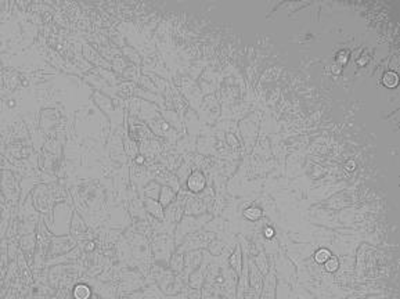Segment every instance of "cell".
Instances as JSON below:
<instances>
[{
  "instance_id": "1",
  "label": "cell",
  "mask_w": 400,
  "mask_h": 299,
  "mask_svg": "<svg viewBox=\"0 0 400 299\" xmlns=\"http://www.w3.org/2000/svg\"><path fill=\"white\" fill-rule=\"evenodd\" d=\"M205 177H204V175L201 173V172H194L191 176H190V179H188V189L191 190V191H194V193H198V191H201V190L205 187Z\"/></svg>"
},
{
  "instance_id": "4",
  "label": "cell",
  "mask_w": 400,
  "mask_h": 299,
  "mask_svg": "<svg viewBox=\"0 0 400 299\" xmlns=\"http://www.w3.org/2000/svg\"><path fill=\"white\" fill-rule=\"evenodd\" d=\"M331 257H333V255H331V252H330L327 248H322V250H319L315 254V261L317 263L323 265V263L327 262L328 259H330Z\"/></svg>"
},
{
  "instance_id": "3",
  "label": "cell",
  "mask_w": 400,
  "mask_h": 299,
  "mask_svg": "<svg viewBox=\"0 0 400 299\" xmlns=\"http://www.w3.org/2000/svg\"><path fill=\"white\" fill-rule=\"evenodd\" d=\"M382 83L387 86V87H389V89L396 87V86L399 85V76H398V73L394 72V71L387 72L384 75V78H382Z\"/></svg>"
},
{
  "instance_id": "6",
  "label": "cell",
  "mask_w": 400,
  "mask_h": 299,
  "mask_svg": "<svg viewBox=\"0 0 400 299\" xmlns=\"http://www.w3.org/2000/svg\"><path fill=\"white\" fill-rule=\"evenodd\" d=\"M324 265H326V270H327V272H330V273H334V272H337V270H338L340 262H338V258L331 257L330 259H328L327 262L324 263Z\"/></svg>"
},
{
  "instance_id": "2",
  "label": "cell",
  "mask_w": 400,
  "mask_h": 299,
  "mask_svg": "<svg viewBox=\"0 0 400 299\" xmlns=\"http://www.w3.org/2000/svg\"><path fill=\"white\" fill-rule=\"evenodd\" d=\"M72 295L75 299H89L91 297V291L86 284H78L73 288Z\"/></svg>"
},
{
  "instance_id": "5",
  "label": "cell",
  "mask_w": 400,
  "mask_h": 299,
  "mask_svg": "<svg viewBox=\"0 0 400 299\" xmlns=\"http://www.w3.org/2000/svg\"><path fill=\"white\" fill-rule=\"evenodd\" d=\"M244 216H245V218L249 220H256V219H259V218L262 216V211L259 209V208L251 207V208H248V209H245Z\"/></svg>"
},
{
  "instance_id": "7",
  "label": "cell",
  "mask_w": 400,
  "mask_h": 299,
  "mask_svg": "<svg viewBox=\"0 0 400 299\" xmlns=\"http://www.w3.org/2000/svg\"><path fill=\"white\" fill-rule=\"evenodd\" d=\"M265 236H266L267 238L273 237L274 236V230L272 229V227H267V229H265Z\"/></svg>"
}]
</instances>
